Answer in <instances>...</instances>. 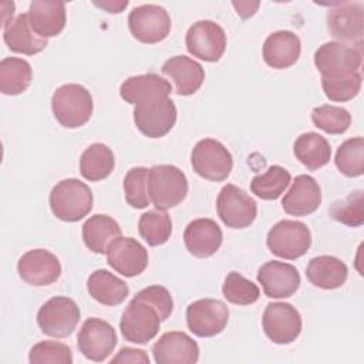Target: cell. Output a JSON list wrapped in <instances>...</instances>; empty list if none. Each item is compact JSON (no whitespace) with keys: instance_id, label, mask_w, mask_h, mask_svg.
I'll use <instances>...</instances> for the list:
<instances>
[{"instance_id":"6da1fadb","label":"cell","mask_w":364,"mask_h":364,"mask_svg":"<svg viewBox=\"0 0 364 364\" xmlns=\"http://www.w3.org/2000/svg\"><path fill=\"white\" fill-rule=\"evenodd\" d=\"M173 300L169 290L155 284L138 291L125 307L119 330L124 338L134 344H146L159 331L161 321L169 318Z\"/></svg>"},{"instance_id":"7a4b0ae2","label":"cell","mask_w":364,"mask_h":364,"mask_svg":"<svg viewBox=\"0 0 364 364\" xmlns=\"http://www.w3.org/2000/svg\"><path fill=\"white\" fill-rule=\"evenodd\" d=\"M48 202L55 218L64 222H78L91 212L94 196L87 183L68 178L54 185Z\"/></svg>"},{"instance_id":"3957f363","label":"cell","mask_w":364,"mask_h":364,"mask_svg":"<svg viewBox=\"0 0 364 364\" xmlns=\"http://www.w3.org/2000/svg\"><path fill=\"white\" fill-rule=\"evenodd\" d=\"M148 195L154 206L166 210L178 206L188 193V179L175 165H154L148 169Z\"/></svg>"},{"instance_id":"277c9868","label":"cell","mask_w":364,"mask_h":364,"mask_svg":"<svg viewBox=\"0 0 364 364\" xmlns=\"http://www.w3.org/2000/svg\"><path fill=\"white\" fill-rule=\"evenodd\" d=\"M51 109L55 119L63 127H82L92 115L94 102L91 92L80 84H64L54 91Z\"/></svg>"},{"instance_id":"5b68a950","label":"cell","mask_w":364,"mask_h":364,"mask_svg":"<svg viewBox=\"0 0 364 364\" xmlns=\"http://www.w3.org/2000/svg\"><path fill=\"white\" fill-rule=\"evenodd\" d=\"M266 245L274 256L294 260L306 255L310 249L311 233L303 222L283 219L267 232Z\"/></svg>"},{"instance_id":"8992f818","label":"cell","mask_w":364,"mask_h":364,"mask_svg":"<svg viewBox=\"0 0 364 364\" xmlns=\"http://www.w3.org/2000/svg\"><path fill=\"white\" fill-rule=\"evenodd\" d=\"M363 63V44L328 41L314 53V65L321 77H340L357 73Z\"/></svg>"},{"instance_id":"52a82bcc","label":"cell","mask_w":364,"mask_h":364,"mask_svg":"<svg viewBox=\"0 0 364 364\" xmlns=\"http://www.w3.org/2000/svg\"><path fill=\"white\" fill-rule=\"evenodd\" d=\"M80 307L73 299L55 296L38 309L37 324L46 336L64 338L73 334L80 321Z\"/></svg>"},{"instance_id":"ba28073f","label":"cell","mask_w":364,"mask_h":364,"mask_svg":"<svg viewBox=\"0 0 364 364\" xmlns=\"http://www.w3.org/2000/svg\"><path fill=\"white\" fill-rule=\"evenodd\" d=\"M134 122L148 138L165 136L176 122V107L169 97H155L134 108Z\"/></svg>"},{"instance_id":"9c48e42d","label":"cell","mask_w":364,"mask_h":364,"mask_svg":"<svg viewBox=\"0 0 364 364\" xmlns=\"http://www.w3.org/2000/svg\"><path fill=\"white\" fill-rule=\"evenodd\" d=\"M191 164L199 176L208 181L220 182L230 175L233 158L222 142L212 138H205L193 146Z\"/></svg>"},{"instance_id":"30bf717a","label":"cell","mask_w":364,"mask_h":364,"mask_svg":"<svg viewBox=\"0 0 364 364\" xmlns=\"http://www.w3.org/2000/svg\"><path fill=\"white\" fill-rule=\"evenodd\" d=\"M218 216L232 229L250 226L257 215V205L252 196L236 185H225L216 199Z\"/></svg>"},{"instance_id":"8fae6325","label":"cell","mask_w":364,"mask_h":364,"mask_svg":"<svg viewBox=\"0 0 364 364\" xmlns=\"http://www.w3.org/2000/svg\"><path fill=\"white\" fill-rule=\"evenodd\" d=\"M128 27L134 38L145 44L165 40L171 31V17L158 4H142L134 7L128 16Z\"/></svg>"},{"instance_id":"7c38bea8","label":"cell","mask_w":364,"mask_h":364,"mask_svg":"<svg viewBox=\"0 0 364 364\" xmlns=\"http://www.w3.org/2000/svg\"><path fill=\"white\" fill-rule=\"evenodd\" d=\"M117 333L114 327L98 317L87 318L77 336L80 353L91 361L101 363L108 358L117 346Z\"/></svg>"},{"instance_id":"4fadbf2b","label":"cell","mask_w":364,"mask_h":364,"mask_svg":"<svg viewBox=\"0 0 364 364\" xmlns=\"http://www.w3.org/2000/svg\"><path fill=\"white\" fill-rule=\"evenodd\" d=\"M185 43L189 54L193 57L208 63H216L226 50V34L218 23L199 20L189 27Z\"/></svg>"},{"instance_id":"5bb4252c","label":"cell","mask_w":364,"mask_h":364,"mask_svg":"<svg viewBox=\"0 0 364 364\" xmlns=\"http://www.w3.org/2000/svg\"><path fill=\"white\" fill-rule=\"evenodd\" d=\"M229 321L228 306L216 299H199L186 307V324L198 337H213L225 330Z\"/></svg>"},{"instance_id":"9a60e30c","label":"cell","mask_w":364,"mask_h":364,"mask_svg":"<svg viewBox=\"0 0 364 364\" xmlns=\"http://www.w3.org/2000/svg\"><path fill=\"white\" fill-rule=\"evenodd\" d=\"M264 334L276 344H290L301 333V317L290 303H269L263 311Z\"/></svg>"},{"instance_id":"2e32d148","label":"cell","mask_w":364,"mask_h":364,"mask_svg":"<svg viewBox=\"0 0 364 364\" xmlns=\"http://www.w3.org/2000/svg\"><path fill=\"white\" fill-rule=\"evenodd\" d=\"M327 28L330 36L340 43L363 44L364 6L361 1L337 3L327 13Z\"/></svg>"},{"instance_id":"e0dca14e","label":"cell","mask_w":364,"mask_h":364,"mask_svg":"<svg viewBox=\"0 0 364 364\" xmlns=\"http://www.w3.org/2000/svg\"><path fill=\"white\" fill-rule=\"evenodd\" d=\"M107 263L125 277L141 274L149 262L148 250L134 237H118L107 250Z\"/></svg>"},{"instance_id":"ac0fdd59","label":"cell","mask_w":364,"mask_h":364,"mask_svg":"<svg viewBox=\"0 0 364 364\" xmlns=\"http://www.w3.org/2000/svg\"><path fill=\"white\" fill-rule=\"evenodd\" d=\"M17 272L27 284L48 286L58 280L61 264L54 253L46 249H33L18 259Z\"/></svg>"},{"instance_id":"d6986e66","label":"cell","mask_w":364,"mask_h":364,"mask_svg":"<svg viewBox=\"0 0 364 364\" xmlns=\"http://www.w3.org/2000/svg\"><path fill=\"white\" fill-rule=\"evenodd\" d=\"M257 282L270 299H286L293 296L300 286V274L293 264L272 260L257 270Z\"/></svg>"},{"instance_id":"ffe728a7","label":"cell","mask_w":364,"mask_h":364,"mask_svg":"<svg viewBox=\"0 0 364 364\" xmlns=\"http://www.w3.org/2000/svg\"><path fill=\"white\" fill-rule=\"evenodd\" d=\"M152 354L156 364H193L199 360V346L183 331H168L155 341Z\"/></svg>"},{"instance_id":"44dd1931","label":"cell","mask_w":364,"mask_h":364,"mask_svg":"<svg viewBox=\"0 0 364 364\" xmlns=\"http://www.w3.org/2000/svg\"><path fill=\"white\" fill-rule=\"evenodd\" d=\"M321 189L310 175H297L287 193L282 199L284 212L290 216H307L318 209Z\"/></svg>"},{"instance_id":"7402d4cb","label":"cell","mask_w":364,"mask_h":364,"mask_svg":"<svg viewBox=\"0 0 364 364\" xmlns=\"http://www.w3.org/2000/svg\"><path fill=\"white\" fill-rule=\"evenodd\" d=\"M222 240V229L209 218H199L189 222L183 232V242L188 252L200 259L215 255L219 250Z\"/></svg>"},{"instance_id":"603a6c76","label":"cell","mask_w":364,"mask_h":364,"mask_svg":"<svg viewBox=\"0 0 364 364\" xmlns=\"http://www.w3.org/2000/svg\"><path fill=\"white\" fill-rule=\"evenodd\" d=\"M27 16L34 33L43 38L54 37L65 27V3L58 0H34L30 3Z\"/></svg>"},{"instance_id":"cb8c5ba5","label":"cell","mask_w":364,"mask_h":364,"mask_svg":"<svg viewBox=\"0 0 364 364\" xmlns=\"http://www.w3.org/2000/svg\"><path fill=\"white\" fill-rule=\"evenodd\" d=\"M262 53L263 60L269 67L274 70L289 68L296 64L300 57L301 41L293 31L279 30L264 40Z\"/></svg>"},{"instance_id":"d4e9b609","label":"cell","mask_w":364,"mask_h":364,"mask_svg":"<svg viewBox=\"0 0 364 364\" xmlns=\"http://www.w3.org/2000/svg\"><path fill=\"white\" fill-rule=\"evenodd\" d=\"M161 71L173 81L175 92L178 95L195 94L205 80L203 67L186 55H173L168 58L162 64Z\"/></svg>"},{"instance_id":"484cf974","label":"cell","mask_w":364,"mask_h":364,"mask_svg":"<svg viewBox=\"0 0 364 364\" xmlns=\"http://www.w3.org/2000/svg\"><path fill=\"white\" fill-rule=\"evenodd\" d=\"M3 40L9 50L26 55L38 54L48 46L47 38L40 37L31 28L27 13L16 16L3 27Z\"/></svg>"},{"instance_id":"4316f807","label":"cell","mask_w":364,"mask_h":364,"mask_svg":"<svg viewBox=\"0 0 364 364\" xmlns=\"http://www.w3.org/2000/svg\"><path fill=\"white\" fill-rule=\"evenodd\" d=\"M171 92V82L155 73L132 75L127 78L119 87L121 98L132 105L155 97H169Z\"/></svg>"},{"instance_id":"83f0119b","label":"cell","mask_w":364,"mask_h":364,"mask_svg":"<svg viewBox=\"0 0 364 364\" xmlns=\"http://www.w3.org/2000/svg\"><path fill=\"white\" fill-rule=\"evenodd\" d=\"M306 276L311 284L324 290L341 287L348 276V267L338 257L323 255L313 257L307 267Z\"/></svg>"},{"instance_id":"f1b7e54d","label":"cell","mask_w":364,"mask_h":364,"mask_svg":"<svg viewBox=\"0 0 364 364\" xmlns=\"http://www.w3.org/2000/svg\"><path fill=\"white\" fill-rule=\"evenodd\" d=\"M122 230L115 219L108 215H92L82 225V240L85 246L98 255L107 253L109 245L121 237Z\"/></svg>"},{"instance_id":"f546056e","label":"cell","mask_w":364,"mask_h":364,"mask_svg":"<svg viewBox=\"0 0 364 364\" xmlns=\"http://www.w3.org/2000/svg\"><path fill=\"white\" fill-rule=\"evenodd\" d=\"M87 290L101 304L118 306L129 294L128 284L105 269H98L88 276Z\"/></svg>"},{"instance_id":"4dcf8cb0","label":"cell","mask_w":364,"mask_h":364,"mask_svg":"<svg viewBox=\"0 0 364 364\" xmlns=\"http://www.w3.org/2000/svg\"><path fill=\"white\" fill-rule=\"evenodd\" d=\"M294 156L310 171L328 164L331 148L328 141L317 132H304L297 136L293 146Z\"/></svg>"},{"instance_id":"1f68e13d","label":"cell","mask_w":364,"mask_h":364,"mask_svg":"<svg viewBox=\"0 0 364 364\" xmlns=\"http://www.w3.org/2000/svg\"><path fill=\"white\" fill-rule=\"evenodd\" d=\"M115 166L112 151L101 142L91 144L80 158V172L91 182L102 181L111 175Z\"/></svg>"},{"instance_id":"d6a6232c","label":"cell","mask_w":364,"mask_h":364,"mask_svg":"<svg viewBox=\"0 0 364 364\" xmlns=\"http://www.w3.org/2000/svg\"><path fill=\"white\" fill-rule=\"evenodd\" d=\"M33 71L28 61L18 57H6L0 61V91L6 95H18L31 84Z\"/></svg>"},{"instance_id":"836d02e7","label":"cell","mask_w":364,"mask_h":364,"mask_svg":"<svg viewBox=\"0 0 364 364\" xmlns=\"http://www.w3.org/2000/svg\"><path fill=\"white\" fill-rule=\"evenodd\" d=\"M291 176L287 169L280 165H272L264 173L256 175L250 182V191L257 198L264 200H274L286 191Z\"/></svg>"},{"instance_id":"e575fe53","label":"cell","mask_w":364,"mask_h":364,"mask_svg":"<svg viewBox=\"0 0 364 364\" xmlns=\"http://www.w3.org/2000/svg\"><path fill=\"white\" fill-rule=\"evenodd\" d=\"M141 237L149 246H159L168 242L172 233V220L165 210H148L141 215L138 222Z\"/></svg>"},{"instance_id":"d590c367","label":"cell","mask_w":364,"mask_h":364,"mask_svg":"<svg viewBox=\"0 0 364 364\" xmlns=\"http://www.w3.org/2000/svg\"><path fill=\"white\" fill-rule=\"evenodd\" d=\"M334 162L343 175L361 176L364 173V139L355 136L344 141L336 152Z\"/></svg>"},{"instance_id":"8d00e7d4","label":"cell","mask_w":364,"mask_h":364,"mask_svg":"<svg viewBox=\"0 0 364 364\" xmlns=\"http://www.w3.org/2000/svg\"><path fill=\"white\" fill-rule=\"evenodd\" d=\"M311 121L318 129L331 135H340L348 129L351 115L343 107L326 104L313 108Z\"/></svg>"},{"instance_id":"74e56055","label":"cell","mask_w":364,"mask_h":364,"mask_svg":"<svg viewBox=\"0 0 364 364\" xmlns=\"http://www.w3.org/2000/svg\"><path fill=\"white\" fill-rule=\"evenodd\" d=\"M222 293L229 303L236 306L253 304L260 296L259 287L237 272L228 273L222 286Z\"/></svg>"},{"instance_id":"f35d334b","label":"cell","mask_w":364,"mask_h":364,"mask_svg":"<svg viewBox=\"0 0 364 364\" xmlns=\"http://www.w3.org/2000/svg\"><path fill=\"white\" fill-rule=\"evenodd\" d=\"M321 87L330 101L346 102L360 92L361 74L357 71L340 77H321Z\"/></svg>"},{"instance_id":"ab89813d","label":"cell","mask_w":364,"mask_h":364,"mask_svg":"<svg viewBox=\"0 0 364 364\" xmlns=\"http://www.w3.org/2000/svg\"><path fill=\"white\" fill-rule=\"evenodd\" d=\"M148 168L135 166L131 168L124 178V192L125 200L135 209H144L151 203L148 188Z\"/></svg>"},{"instance_id":"60d3db41","label":"cell","mask_w":364,"mask_h":364,"mask_svg":"<svg viewBox=\"0 0 364 364\" xmlns=\"http://www.w3.org/2000/svg\"><path fill=\"white\" fill-rule=\"evenodd\" d=\"M28 361L31 364H71L73 353L67 344L47 340L40 341L31 347Z\"/></svg>"},{"instance_id":"b9f144b4","label":"cell","mask_w":364,"mask_h":364,"mask_svg":"<svg viewBox=\"0 0 364 364\" xmlns=\"http://www.w3.org/2000/svg\"><path fill=\"white\" fill-rule=\"evenodd\" d=\"M330 216L347 226H360L364 222L363 192L351 193L346 200L336 202L330 209Z\"/></svg>"},{"instance_id":"7bdbcfd3","label":"cell","mask_w":364,"mask_h":364,"mask_svg":"<svg viewBox=\"0 0 364 364\" xmlns=\"http://www.w3.org/2000/svg\"><path fill=\"white\" fill-rule=\"evenodd\" d=\"M117 363H142V364H149V357L144 350L132 348V347H122L118 354L111 358V364Z\"/></svg>"},{"instance_id":"ee69618b","label":"cell","mask_w":364,"mask_h":364,"mask_svg":"<svg viewBox=\"0 0 364 364\" xmlns=\"http://www.w3.org/2000/svg\"><path fill=\"white\" fill-rule=\"evenodd\" d=\"M260 6L259 1H233V7L236 9L237 14L242 17V18H247L250 16H253L257 10V7Z\"/></svg>"},{"instance_id":"f6af8a7d","label":"cell","mask_w":364,"mask_h":364,"mask_svg":"<svg viewBox=\"0 0 364 364\" xmlns=\"http://www.w3.org/2000/svg\"><path fill=\"white\" fill-rule=\"evenodd\" d=\"M94 4L105 9L108 13H121L122 9L128 6V1H114V3L112 1H102V3L95 1Z\"/></svg>"}]
</instances>
